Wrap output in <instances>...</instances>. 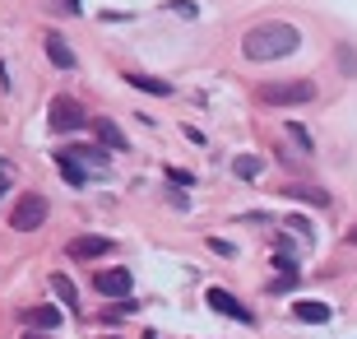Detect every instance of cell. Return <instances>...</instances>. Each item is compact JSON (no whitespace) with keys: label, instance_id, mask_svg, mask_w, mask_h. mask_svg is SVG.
I'll return each mask as SVG.
<instances>
[{"label":"cell","instance_id":"cell-1","mask_svg":"<svg viewBox=\"0 0 357 339\" xmlns=\"http://www.w3.org/2000/svg\"><path fill=\"white\" fill-rule=\"evenodd\" d=\"M302 47V33L292 24H278V19H269V24H255L246 38H241V52H246V61H278V56H292Z\"/></svg>","mask_w":357,"mask_h":339},{"label":"cell","instance_id":"cell-2","mask_svg":"<svg viewBox=\"0 0 357 339\" xmlns=\"http://www.w3.org/2000/svg\"><path fill=\"white\" fill-rule=\"evenodd\" d=\"M260 103H269V107H302V103H316V84H311V79L260 84Z\"/></svg>","mask_w":357,"mask_h":339},{"label":"cell","instance_id":"cell-3","mask_svg":"<svg viewBox=\"0 0 357 339\" xmlns=\"http://www.w3.org/2000/svg\"><path fill=\"white\" fill-rule=\"evenodd\" d=\"M42 223H47V196L24 191L19 205H14V214H10V228H19V233H38Z\"/></svg>","mask_w":357,"mask_h":339},{"label":"cell","instance_id":"cell-4","mask_svg":"<svg viewBox=\"0 0 357 339\" xmlns=\"http://www.w3.org/2000/svg\"><path fill=\"white\" fill-rule=\"evenodd\" d=\"M47 117H52V131L56 135H75V131H84V126H89V112H84L75 98H52Z\"/></svg>","mask_w":357,"mask_h":339},{"label":"cell","instance_id":"cell-5","mask_svg":"<svg viewBox=\"0 0 357 339\" xmlns=\"http://www.w3.org/2000/svg\"><path fill=\"white\" fill-rule=\"evenodd\" d=\"M204 302H209L218 316H232V321H241V326H251V312H246V307H241L227 288H209V293H204Z\"/></svg>","mask_w":357,"mask_h":339},{"label":"cell","instance_id":"cell-6","mask_svg":"<svg viewBox=\"0 0 357 339\" xmlns=\"http://www.w3.org/2000/svg\"><path fill=\"white\" fill-rule=\"evenodd\" d=\"M93 288L107 293V298H130V270H98Z\"/></svg>","mask_w":357,"mask_h":339},{"label":"cell","instance_id":"cell-7","mask_svg":"<svg viewBox=\"0 0 357 339\" xmlns=\"http://www.w3.org/2000/svg\"><path fill=\"white\" fill-rule=\"evenodd\" d=\"M66 251L75 261H93V256H107V251H112V237H75Z\"/></svg>","mask_w":357,"mask_h":339},{"label":"cell","instance_id":"cell-8","mask_svg":"<svg viewBox=\"0 0 357 339\" xmlns=\"http://www.w3.org/2000/svg\"><path fill=\"white\" fill-rule=\"evenodd\" d=\"M93 131H98V140H102L107 149H126V144H130L126 135H121V126H116L112 117H93Z\"/></svg>","mask_w":357,"mask_h":339},{"label":"cell","instance_id":"cell-9","mask_svg":"<svg viewBox=\"0 0 357 339\" xmlns=\"http://www.w3.org/2000/svg\"><path fill=\"white\" fill-rule=\"evenodd\" d=\"M47 56H52V66H61V70H75V52H70L66 47V38H61V33H47Z\"/></svg>","mask_w":357,"mask_h":339},{"label":"cell","instance_id":"cell-10","mask_svg":"<svg viewBox=\"0 0 357 339\" xmlns=\"http://www.w3.org/2000/svg\"><path fill=\"white\" fill-rule=\"evenodd\" d=\"M24 326L28 330H56V326H61V312H56V307H28Z\"/></svg>","mask_w":357,"mask_h":339},{"label":"cell","instance_id":"cell-11","mask_svg":"<svg viewBox=\"0 0 357 339\" xmlns=\"http://www.w3.org/2000/svg\"><path fill=\"white\" fill-rule=\"evenodd\" d=\"M56 168H61V177H66L70 186H84V168H79V158L70 154V149H56Z\"/></svg>","mask_w":357,"mask_h":339},{"label":"cell","instance_id":"cell-12","mask_svg":"<svg viewBox=\"0 0 357 339\" xmlns=\"http://www.w3.org/2000/svg\"><path fill=\"white\" fill-rule=\"evenodd\" d=\"M130 79V89H139V93H158V98H172V84H162V79H153V75H126Z\"/></svg>","mask_w":357,"mask_h":339},{"label":"cell","instance_id":"cell-13","mask_svg":"<svg viewBox=\"0 0 357 339\" xmlns=\"http://www.w3.org/2000/svg\"><path fill=\"white\" fill-rule=\"evenodd\" d=\"M292 312H297V321H330V307H325V302H297V307H292Z\"/></svg>","mask_w":357,"mask_h":339},{"label":"cell","instance_id":"cell-14","mask_svg":"<svg viewBox=\"0 0 357 339\" xmlns=\"http://www.w3.org/2000/svg\"><path fill=\"white\" fill-rule=\"evenodd\" d=\"M52 288H56V298L66 302L70 312H79V293H75V284H70L66 274H56V279H52Z\"/></svg>","mask_w":357,"mask_h":339},{"label":"cell","instance_id":"cell-15","mask_svg":"<svg viewBox=\"0 0 357 339\" xmlns=\"http://www.w3.org/2000/svg\"><path fill=\"white\" fill-rule=\"evenodd\" d=\"M283 196H292V200H306V205H330V196H325V191H316V186H288Z\"/></svg>","mask_w":357,"mask_h":339},{"label":"cell","instance_id":"cell-16","mask_svg":"<svg viewBox=\"0 0 357 339\" xmlns=\"http://www.w3.org/2000/svg\"><path fill=\"white\" fill-rule=\"evenodd\" d=\"M260 168H265V163H260V158H251V154H241L237 163H232V172H237V177H246V182H255V177H260Z\"/></svg>","mask_w":357,"mask_h":339},{"label":"cell","instance_id":"cell-17","mask_svg":"<svg viewBox=\"0 0 357 339\" xmlns=\"http://www.w3.org/2000/svg\"><path fill=\"white\" fill-rule=\"evenodd\" d=\"M70 154L79 158V163H89L93 172H107V154H102V149H70Z\"/></svg>","mask_w":357,"mask_h":339},{"label":"cell","instance_id":"cell-18","mask_svg":"<svg viewBox=\"0 0 357 339\" xmlns=\"http://www.w3.org/2000/svg\"><path fill=\"white\" fill-rule=\"evenodd\" d=\"M288 135H292V144H297L302 154H316V144H311V135H306L302 126H297V121H288Z\"/></svg>","mask_w":357,"mask_h":339},{"label":"cell","instance_id":"cell-19","mask_svg":"<svg viewBox=\"0 0 357 339\" xmlns=\"http://www.w3.org/2000/svg\"><path fill=\"white\" fill-rule=\"evenodd\" d=\"M283 228H292V233H302V237H311V223H306V219H302V214H292V219H288V223H283Z\"/></svg>","mask_w":357,"mask_h":339},{"label":"cell","instance_id":"cell-20","mask_svg":"<svg viewBox=\"0 0 357 339\" xmlns=\"http://www.w3.org/2000/svg\"><path fill=\"white\" fill-rule=\"evenodd\" d=\"M52 10H61V14H79V0H52Z\"/></svg>","mask_w":357,"mask_h":339},{"label":"cell","instance_id":"cell-21","mask_svg":"<svg viewBox=\"0 0 357 339\" xmlns=\"http://www.w3.org/2000/svg\"><path fill=\"white\" fill-rule=\"evenodd\" d=\"M172 10L181 14V19H195V5H190V0H172Z\"/></svg>","mask_w":357,"mask_h":339},{"label":"cell","instance_id":"cell-22","mask_svg":"<svg viewBox=\"0 0 357 339\" xmlns=\"http://www.w3.org/2000/svg\"><path fill=\"white\" fill-rule=\"evenodd\" d=\"M24 339H47V335H38V330H28V335H24Z\"/></svg>","mask_w":357,"mask_h":339},{"label":"cell","instance_id":"cell-23","mask_svg":"<svg viewBox=\"0 0 357 339\" xmlns=\"http://www.w3.org/2000/svg\"><path fill=\"white\" fill-rule=\"evenodd\" d=\"M5 191H10V186H5V177H0V196H5Z\"/></svg>","mask_w":357,"mask_h":339},{"label":"cell","instance_id":"cell-24","mask_svg":"<svg viewBox=\"0 0 357 339\" xmlns=\"http://www.w3.org/2000/svg\"><path fill=\"white\" fill-rule=\"evenodd\" d=\"M348 242H357V228H353V233H348Z\"/></svg>","mask_w":357,"mask_h":339}]
</instances>
